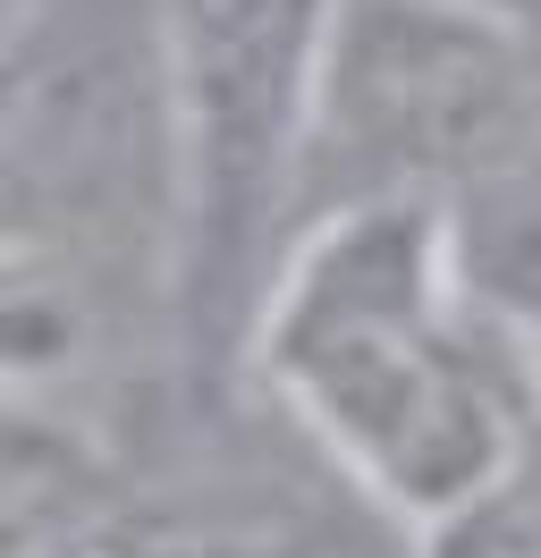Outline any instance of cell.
Returning <instances> with one entry per match:
<instances>
[{"label": "cell", "mask_w": 541, "mask_h": 558, "mask_svg": "<svg viewBox=\"0 0 541 558\" xmlns=\"http://www.w3.org/2000/svg\"><path fill=\"white\" fill-rule=\"evenodd\" d=\"M414 558H541V432L466 499L414 524Z\"/></svg>", "instance_id": "obj_6"}, {"label": "cell", "mask_w": 541, "mask_h": 558, "mask_svg": "<svg viewBox=\"0 0 541 558\" xmlns=\"http://www.w3.org/2000/svg\"><path fill=\"white\" fill-rule=\"evenodd\" d=\"M178 170V330L245 355L304 220V161L338 0H153Z\"/></svg>", "instance_id": "obj_2"}, {"label": "cell", "mask_w": 541, "mask_h": 558, "mask_svg": "<svg viewBox=\"0 0 541 558\" xmlns=\"http://www.w3.org/2000/svg\"><path fill=\"white\" fill-rule=\"evenodd\" d=\"M9 9H17V0H0V17H9Z\"/></svg>", "instance_id": "obj_9"}, {"label": "cell", "mask_w": 541, "mask_h": 558, "mask_svg": "<svg viewBox=\"0 0 541 558\" xmlns=\"http://www.w3.org/2000/svg\"><path fill=\"white\" fill-rule=\"evenodd\" d=\"M491 9H516V17H541V0H491Z\"/></svg>", "instance_id": "obj_8"}, {"label": "cell", "mask_w": 541, "mask_h": 558, "mask_svg": "<svg viewBox=\"0 0 541 558\" xmlns=\"http://www.w3.org/2000/svg\"><path fill=\"white\" fill-rule=\"evenodd\" d=\"M245 364L406 524L466 499L541 432V355L466 296L440 204L313 211L263 288Z\"/></svg>", "instance_id": "obj_1"}, {"label": "cell", "mask_w": 541, "mask_h": 558, "mask_svg": "<svg viewBox=\"0 0 541 558\" xmlns=\"http://www.w3.org/2000/svg\"><path fill=\"white\" fill-rule=\"evenodd\" d=\"M525 161H541V17L491 0H338L304 220L330 204L448 211Z\"/></svg>", "instance_id": "obj_4"}, {"label": "cell", "mask_w": 541, "mask_h": 558, "mask_svg": "<svg viewBox=\"0 0 541 558\" xmlns=\"http://www.w3.org/2000/svg\"><path fill=\"white\" fill-rule=\"evenodd\" d=\"M43 558H110V550H85V542H68V550H43Z\"/></svg>", "instance_id": "obj_7"}, {"label": "cell", "mask_w": 541, "mask_h": 558, "mask_svg": "<svg viewBox=\"0 0 541 558\" xmlns=\"http://www.w3.org/2000/svg\"><path fill=\"white\" fill-rule=\"evenodd\" d=\"M0 254H76L178 305L153 0H17L0 17Z\"/></svg>", "instance_id": "obj_3"}, {"label": "cell", "mask_w": 541, "mask_h": 558, "mask_svg": "<svg viewBox=\"0 0 541 558\" xmlns=\"http://www.w3.org/2000/svg\"><path fill=\"white\" fill-rule=\"evenodd\" d=\"M457 279L516 348L541 355V161L491 178L482 195L448 204Z\"/></svg>", "instance_id": "obj_5"}]
</instances>
